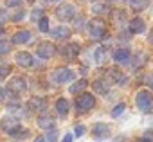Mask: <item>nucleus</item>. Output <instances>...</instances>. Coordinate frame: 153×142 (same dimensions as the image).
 Returning <instances> with one entry per match:
<instances>
[{
    "instance_id": "obj_1",
    "label": "nucleus",
    "mask_w": 153,
    "mask_h": 142,
    "mask_svg": "<svg viewBox=\"0 0 153 142\" xmlns=\"http://www.w3.org/2000/svg\"><path fill=\"white\" fill-rule=\"evenodd\" d=\"M135 104L142 113H149L153 110V95L149 90H140L135 97Z\"/></svg>"
},
{
    "instance_id": "obj_2",
    "label": "nucleus",
    "mask_w": 153,
    "mask_h": 142,
    "mask_svg": "<svg viewBox=\"0 0 153 142\" xmlns=\"http://www.w3.org/2000/svg\"><path fill=\"white\" fill-rule=\"evenodd\" d=\"M88 33L94 40H101L106 36V25L101 18H94L88 22Z\"/></svg>"
},
{
    "instance_id": "obj_3",
    "label": "nucleus",
    "mask_w": 153,
    "mask_h": 142,
    "mask_svg": "<svg viewBox=\"0 0 153 142\" xmlns=\"http://www.w3.org/2000/svg\"><path fill=\"white\" fill-rule=\"evenodd\" d=\"M52 81L54 83H58V85H63V83H68V81H72L74 78H76V74L72 72L70 68H67V67H61V68H56L54 72H52Z\"/></svg>"
},
{
    "instance_id": "obj_4",
    "label": "nucleus",
    "mask_w": 153,
    "mask_h": 142,
    "mask_svg": "<svg viewBox=\"0 0 153 142\" xmlns=\"http://www.w3.org/2000/svg\"><path fill=\"white\" fill-rule=\"evenodd\" d=\"M94 106H96V97L92 94L83 92L81 95H78V99H76V108H78L79 112H88Z\"/></svg>"
},
{
    "instance_id": "obj_5",
    "label": "nucleus",
    "mask_w": 153,
    "mask_h": 142,
    "mask_svg": "<svg viewBox=\"0 0 153 142\" xmlns=\"http://www.w3.org/2000/svg\"><path fill=\"white\" fill-rule=\"evenodd\" d=\"M56 16H58L59 20H63V22L72 20V18L76 16V7H74L72 4H63V6H59V7L56 9Z\"/></svg>"
},
{
    "instance_id": "obj_6",
    "label": "nucleus",
    "mask_w": 153,
    "mask_h": 142,
    "mask_svg": "<svg viewBox=\"0 0 153 142\" xmlns=\"http://www.w3.org/2000/svg\"><path fill=\"white\" fill-rule=\"evenodd\" d=\"M0 128H2L4 133L11 135V133H15L16 129H20V122H18V119H15V117H4L2 121H0Z\"/></svg>"
},
{
    "instance_id": "obj_7",
    "label": "nucleus",
    "mask_w": 153,
    "mask_h": 142,
    "mask_svg": "<svg viewBox=\"0 0 153 142\" xmlns=\"http://www.w3.org/2000/svg\"><path fill=\"white\" fill-rule=\"evenodd\" d=\"M36 52H38V56H40V58H43V59H49V58H52V56H54V52H56V47H54L51 41H42V43L38 45Z\"/></svg>"
},
{
    "instance_id": "obj_8",
    "label": "nucleus",
    "mask_w": 153,
    "mask_h": 142,
    "mask_svg": "<svg viewBox=\"0 0 153 142\" xmlns=\"http://www.w3.org/2000/svg\"><path fill=\"white\" fill-rule=\"evenodd\" d=\"M92 133H94V138H97V140H103V138H108V137H110L112 129H110V126H108V124L97 122V124H94V128H92Z\"/></svg>"
},
{
    "instance_id": "obj_9",
    "label": "nucleus",
    "mask_w": 153,
    "mask_h": 142,
    "mask_svg": "<svg viewBox=\"0 0 153 142\" xmlns=\"http://www.w3.org/2000/svg\"><path fill=\"white\" fill-rule=\"evenodd\" d=\"M25 88H27V83H25V79L20 78V76L13 78V79L9 81V85H7V90H9L11 94H20V92H24Z\"/></svg>"
},
{
    "instance_id": "obj_10",
    "label": "nucleus",
    "mask_w": 153,
    "mask_h": 142,
    "mask_svg": "<svg viewBox=\"0 0 153 142\" xmlns=\"http://www.w3.org/2000/svg\"><path fill=\"white\" fill-rule=\"evenodd\" d=\"M15 61H16L20 67H24V68L33 67V56H31L29 52H18V54L15 56Z\"/></svg>"
},
{
    "instance_id": "obj_11",
    "label": "nucleus",
    "mask_w": 153,
    "mask_h": 142,
    "mask_svg": "<svg viewBox=\"0 0 153 142\" xmlns=\"http://www.w3.org/2000/svg\"><path fill=\"white\" fill-rule=\"evenodd\" d=\"M144 31H146V24H144L142 18H133V20L130 22V33L140 34V33H144Z\"/></svg>"
},
{
    "instance_id": "obj_12",
    "label": "nucleus",
    "mask_w": 153,
    "mask_h": 142,
    "mask_svg": "<svg viewBox=\"0 0 153 142\" xmlns=\"http://www.w3.org/2000/svg\"><path fill=\"white\" fill-rule=\"evenodd\" d=\"M51 34H52V38H56V40H67V38L70 36V29L65 27V25H59V27H54V29L51 31Z\"/></svg>"
},
{
    "instance_id": "obj_13",
    "label": "nucleus",
    "mask_w": 153,
    "mask_h": 142,
    "mask_svg": "<svg viewBox=\"0 0 153 142\" xmlns=\"http://www.w3.org/2000/svg\"><path fill=\"white\" fill-rule=\"evenodd\" d=\"M29 108H31V110L43 112V110L47 108V99H43V97H33V99L29 101Z\"/></svg>"
},
{
    "instance_id": "obj_14",
    "label": "nucleus",
    "mask_w": 153,
    "mask_h": 142,
    "mask_svg": "<svg viewBox=\"0 0 153 142\" xmlns=\"http://www.w3.org/2000/svg\"><path fill=\"white\" fill-rule=\"evenodd\" d=\"M31 40V33L29 31H18V33H15V36H13V43H16V45H22V43H27Z\"/></svg>"
},
{
    "instance_id": "obj_15",
    "label": "nucleus",
    "mask_w": 153,
    "mask_h": 142,
    "mask_svg": "<svg viewBox=\"0 0 153 142\" xmlns=\"http://www.w3.org/2000/svg\"><path fill=\"white\" fill-rule=\"evenodd\" d=\"M130 56H131V52L128 49H117L115 54H114V59L117 63H128L130 61Z\"/></svg>"
},
{
    "instance_id": "obj_16",
    "label": "nucleus",
    "mask_w": 153,
    "mask_h": 142,
    "mask_svg": "<svg viewBox=\"0 0 153 142\" xmlns=\"http://www.w3.org/2000/svg\"><path fill=\"white\" fill-rule=\"evenodd\" d=\"M63 56H67V58H76L79 54V45L78 43H68V45H65L63 47Z\"/></svg>"
},
{
    "instance_id": "obj_17",
    "label": "nucleus",
    "mask_w": 153,
    "mask_h": 142,
    "mask_svg": "<svg viewBox=\"0 0 153 142\" xmlns=\"http://www.w3.org/2000/svg\"><path fill=\"white\" fill-rule=\"evenodd\" d=\"M38 126L43 128V129H52L54 119H52L51 115H42V117H38Z\"/></svg>"
},
{
    "instance_id": "obj_18",
    "label": "nucleus",
    "mask_w": 153,
    "mask_h": 142,
    "mask_svg": "<svg viewBox=\"0 0 153 142\" xmlns=\"http://www.w3.org/2000/svg\"><path fill=\"white\" fill-rule=\"evenodd\" d=\"M56 110H58V113L59 115H67L68 113V101L67 99H63V97H59L58 101H56Z\"/></svg>"
},
{
    "instance_id": "obj_19",
    "label": "nucleus",
    "mask_w": 153,
    "mask_h": 142,
    "mask_svg": "<svg viewBox=\"0 0 153 142\" xmlns=\"http://www.w3.org/2000/svg\"><path fill=\"white\" fill-rule=\"evenodd\" d=\"M94 90H96L97 94H108V90H110L108 81H105V79H97V81L94 83Z\"/></svg>"
},
{
    "instance_id": "obj_20",
    "label": "nucleus",
    "mask_w": 153,
    "mask_h": 142,
    "mask_svg": "<svg viewBox=\"0 0 153 142\" xmlns=\"http://www.w3.org/2000/svg\"><path fill=\"white\" fill-rule=\"evenodd\" d=\"M87 85H88V83H87L85 79H79V81H76V83L68 88V92H70V94H79V92H83V90L87 88Z\"/></svg>"
},
{
    "instance_id": "obj_21",
    "label": "nucleus",
    "mask_w": 153,
    "mask_h": 142,
    "mask_svg": "<svg viewBox=\"0 0 153 142\" xmlns=\"http://www.w3.org/2000/svg\"><path fill=\"white\" fill-rule=\"evenodd\" d=\"M110 76H112V79L115 81V83H126V78H124V74L121 72V70H117V68H112L110 70Z\"/></svg>"
},
{
    "instance_id": "obj_22",
    "label": "nucleus",
    "mask_w": 153,
    "mask_h": 142,
    "mask_svg": "<svg viewBox=\"0 0 153 142\" xmlns=\"http://www.w3.org/2000/svg\"><path fill=\"white\" fill-rule=\"evenodd\" d=\"M106 58H108V54H106V49H105V47H99V49L96 50V61H97L99 65H103V63L106 61Z\"/></svg>"
},
{
    "instance_id": "obj_23",
    "label": "nucleus",
    "mask_w": 153,
    "mask_h": 142,
    "mask_svg": "<svg viewBox=\"0 0 153 142\" xmlns=\"http://www.w3.org/2000/svg\"><path fill=\"white\" fill-rule=\"evenodd\" d=\"M130 6L135 11H142V9L148 7V0H130Z\"/></svg>"
},
{
    "instance_id": "obj_24",
    "label": "nucleus",
    "mask_w": 153,
    "mask_h": 142,
    "mask_svg": "<svg viewBox=\"0 0 153 142\" xmlns=\"http://www.w3.org/2000/svg\"><path fill=\"white\" fill-rule=\"evenodd\" d=\"M92 11H94L96 15H103V13L108 11V7H106L105 4H94V6H92Z\"/></svg>"
},
{
    "instance_id": "obj_25",
    "label": "nucleus",
    "mask_w": 153,
    "mask_h": 142,
    "mask_svg": "<svg viewBox=\"0 0 153 142\" xmlns=\"http://www.w3.org/2000/svg\"><path fill=\"white\" fill-rule=\"evenodd\" d=\"M38 27H40V31H42V33H49V18H47V16H43V18L38 22Z\"/></svg>"
},
{
    "instance_id": "obj_26",
    "label": "nucleus",
    "mask_w": 153,
    "mask_h": 142,
    "mask_svg": "<svg viewBox=\"0 0 153 142\" xmlns=\"http://www.w3.org/2000/svg\"><path fill=\"white\" fill-rule=\"evenodd\" d=\"M9 74H11V67L9 65H2V67H0V79L7 78Z\"/></svg>"
},
{
    "instance_id": "obj_27",
    "label": "nucleus",
    "mask_w": 153,
    "mask_h": 142,
    "mask_svg": "<svg viewBox=\"0 0 153 142\" xmlns=\"http://www.w3.org/2000/svg\"><path fill=\"white\" fill-rule=\"evenodd\" d=\"M135 142H153V131H146L140 138H137Z\"/></svg>"
},
{
    "instance_id": "obj_28",
    "label": "nucleus",
    "mask_w": 153,
    "mask_h": 142,
    "mask_svg": "<svg viewBox=\"0 0 153 142\" xmlns=\"http://www.w3.org/2000/svg\"><path fill=\"white\" fill-rule=\"evenodd\" d=\"M9 41L7 40H4V41H0V54H6V52H9Z\"/></svg>"
},
{
    "instance_id": "obj_29",
    "label": "nucleus",
    "mask_w": 153,
    "mask_h": 142,
    "mask_svg": "<svg viewBox=\"0 0 153 142\" xmlns=\"http://www.w3.org/2000/svg\"><path fill=\"white\" fill-rule=\"evenodd\" d=\"M47 140H49V142H56V140H58V131H56V129H49Z\"/></svg>"
},
{
    "instance_id": "obj_30",
    "label": "nucleus",
    "mask_w": 153,
    "mask_h": 142,
    "mask_svg": "<svg viewBox=\"0 0 153 142\" xmlns=\"http://www.w3.org/2000/svg\"><path fill=\"white\" fill-rule=\"evenodd\" d=\"M124 108H126L124 104H119V106H115V108L112 110V117H117V115H121V113L124 112Z\"/></svg>"
},
{
    "instance_id": "obj_31",
    "label": "nucleus",
    "mask_w": 153,
    "mask_h": 142,
    "mask_svg": "<svg viewBox=\"0 0 153 142\" xmlns=\"http://www.w3.org/2000/svg\"><path fill=\"white\" fill-rule=\"evenodd\" d=\"M22 2H24V0H6V6L7 7H18Z\"/></svg>"
},
{
    "instance_id": "obj_32",
    "label": "nucleus",
    "mask_w": 153,
    "mask_h": 142,
    "mask_svg": "<svg viewBox=\"0 0 153 142\" xmlns=\"http://www.w3.org/2000/svg\"><path fill=\"white\" fill-rule=\"evenodd\" d=\"M85 131H87V128H85L83 124H78V126H76V137H81V135H85Z\"/></svg>"
},
{
    "instance_id": "obj_33",
    "label": "nucleus",
    "mask_w": 153,
    "mask_h": 142,
    "mask_svg": "<svg viewBox=\"0 0 153 142\" xmlns=\"http://www.w3.org/2000/svg\"><path fill=\"white\" fill-rule=\"evenodd\" d=\"M43 18V9H34L33 11V20H42Z\"/></svg>"
},
{
    "instance_id": "obj_34",
    "label": "nucleus",
    "mask_w": 153,
    "mask_h": 142,
    "mask_svg": "<svg viewBox=\"0 0 153 142\" xmlns=\"http://www.w3.org/2000/svg\"><path fill=\"white\" fill-rule=\"evenodd\" d=\"M112 16H114L115 20H124V16H126V15H124V11H114V13H112Z\"/></svg>"
},
{
    "instance_id": "obj_35",
    "label": "nucleus",
    "mask_w": 153,
    "mask_h": 142,
    "mask_svg": "<svg viewBox=\"0 0 153 142\" xmlns=\"http://www.w3.org/2000/svg\"><path fill=\"white\" fill-rule=\"evenodd\" d=\"M24 16H25V13H24V11H20V13H16V15L13 16V20H15V22H18V20H22Z\"/></svg>"
},
{
    "instance_id": "obj_36",
    "label": "nucleus",
    "mask_w": 153,
    "mask_h": 142,
    "mask_svg": "<svg viewBox=\"0 0 153 142\" xmlns=\"http://www.w3.org/2000/svg\"><path fill=\"white\" fill-rule=\"evenodd\" d=\"M4 20H7V13L6 9H0V22H4Z\"/></svg>"
},
{
    "instance_id": "obj_37",
    "label": "nucleus",
    "mask_w": 153,
    "mask_h": 142,
    "mask_svg": "<svg viewBox=\"0 0 153 142\" xmlns=\"http://www.w3.org/2000/svg\"><path fill=\"white\" fill-rule=\"evenodd\" d=\"M146 83H148V87H149V88L153 90V74H149V76H148V79H146Z\"/></svg>"
},
{
    "instance_id": "obj_38",
    "label": "nucleus",
    "mask_w": 153,
    "mask_h": 142,
    "mask_svg": "<svg viewBox=\"0 0 153 142\" xmlns=\"http://www.w3.org/2000/svg\"><path fill=\"white\" fill-rule=\"evenodd\" d=\"M72 138H74V137L68 133V135H65V137H63V140H61V142H72Z\"/></svg>"
},
{
    "instance_id": "obj_39",
    "label": "nucleus",
    "mask_w": 153,
    "mask_h": 142,
    "mask_svg": "<svg viewBox=\"0 0 153 142\" xmlns=\"http://www.w3.org/2000/svg\"><path fill=\"white\" fill-rule=\"evenodd\" d=\"M4 94H6V90L0 87V101H4Z\"/></svg>"
},
{
    "instance_id": "obj_40",
    "label": "nucleus",
    "mask_w": 153,
    "mask_h": 142,
    "mask_svg": "<svg viewBox=\"0 0 153 142\" xmlns=\"http://www.w3.org/2000/svg\"><path fill=\"white\" fill-rule=\"evenodd\" d=\"M34 142H45V137H38V138H36Z\"/></svg>"
},
{
    "instance_id": "obj_41",
    "label": "nucleus",
    "mask_w": 153,
    "mask_h": 142,
    "mask_svg": "<svg viewBox=\"0 0 153 142\" xmlns=\"http://www.w3.org/2000/svg\"><path fill=\"white\" fill-rule=\"evenodd\" d=\"M2 33H4V29H2V27H0V36H2Z\"/></svg>"
},
{
    "instance_id": "obj_42",
    "label": "nucleus",
    "mask_w": 153,
    "mask_h": 142,
    "mask_svg": "<svg viewBox=\"0 0 153 142\" xmlns=\"http://www.w3.org/2000/svg\"><path fill=\"white\" fill-rule=\"evenodd\" d=\"M108 2H115V0H108Z\"/></svg>"
},
{
    "instance_id": "obj_43",
    "label": "nucleus",
    "mask_w": 153,
    "mask_h": 142,
    "mask_svg": "<svg viewBox=\"0 0 153 142\" xmlns=\"http://www.w3.org/2000/svg\"><path fill=\"white\" fill-rule=\"evenodd\" d=\"M29 2H34V0H29Z\"/></svg>"
}]
</instances>
